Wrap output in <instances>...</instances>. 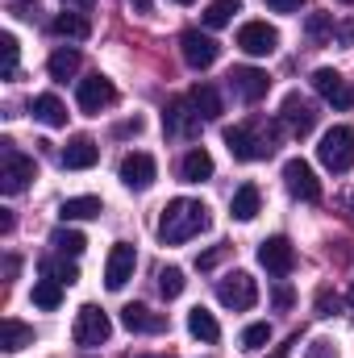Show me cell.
<instances>
[{
	"label": "cell",
	"mask_w": 354,
	"mask_h": 358,
	"mask_svg": "<svg viewBox=\"0 0 354 358\" xmlns=\"http://www.w3.org/2000/svg\"><path fill=\"white\" fill-rule=\"evenodd\" d=\"M313 92L325 96V100H330L334 108H342V113L354 108V84L351 80H342L334 67H317V71H313Z\"/></svg>",
	"instance_id": "ba28073f"
},
{
	"label": "cell",
	"mask_w": 354,
	"mask_h": 358,
	"mask_svg": "<svg viewBox=\"0 0 354 358\" xmlns=\"http://www.w3.org/2000/svg\"><path fill=\"white\" fill-rule=\"evenodd\" d=\"M29 113L42 121V125H50V129H59V125H67V108H63V100L59 96H34V104H29Z\"/></svg>",
	"instance_id": "7402d4cb"
},
{
	"label": "cell",
	"mask_w": 354,
	"mask_h": 358,
	"mask_svg": "<svg viewBox=\"0 0 354 358\" xmlns=\"http://www.w3.org/2000/svg\"><path fill=\"white\" fill-rule=\"evenodd\" d=\"M229 84H234V92H238L246 104H259L267 92H271V76H267V71H259V67H234Z\"/></svg>",
	"instance_id": "e0dca14e"
},
{
	"label": "cell",
	"mask_w": 354,
	"mask_h": 358,
	"mask_svg": "<svg viewBox=\"0 0 354 358\" xmlns=\"http://www.w3.org/2000/svg\"><path fill=\"white\" fill-rule=\"evenodd\" d=\"M159 176V163L146 155V150H134V155H125L121 159V183L129 187V192H146L150 183Z\"/></svg>",
	"instance_id": "9a60e30c"
},
{
	"label": "cell",
	"mask_w": 354,
	"mask_h": 358,
	"mask_svg": "<svg viewBox=\"0 0 354 358\" xmlns=\"http://www.w3.org/2000/svg\"><path fill=\"white\" fill-rule=\"evenodd\" d=\"M304 34H309L313 42H325V38H330V34H338V29H334V17H325V13H313V17L304 21Z\"/></svg>",
	"instance_id": "e575fe53"
},
{
	"label": "cell",
	"mask_w": 354,
	"mask_h": 358,
	"mask_svg": "<svg viewBox=\"0 0 354 358\" xmlns=\"http://www.w3.org/2000/svg\"><path fill=\"white\" fill-rule=\"evenodd\" d=\"M34 304L46 308V313H55V308L63 304V283H59V279H38V283H34Z\"/></svg>",
	"instance_id": "f546056e"
},
{
	"label": "cell",
	"mask_w": 354,
	"mask_h": 358,
	"mask_svg": "<svg viewBox=\"0 0 354 358\" xmlns=\"http://www.w3.org/2000/svg\"><path fill=\"white\" fill-rule=\"evenodd\" d=\"M0 50H4V80H17V55H21L17 38L4 34V38H0Z\"/></svg>",
	"instance_id": "d590c367"
},
{
	"label": "cell",
	"mask_w": 354,
	"mask_h": 358,
	"mask_svg": "<svg viewBox=\"0 0 354 358\" xmlns=\"http://www.w3.org/2000/svg\"><path fill=\"white\" fill-rule=\"evenodd\" d=\"M208 176H213V155H208L204 146H192V150L183 155V163H179V179H183V183H204Z\"/></svg>",
	"instance_id": "ffe728a7"
},
{
	"label": "cell",
	"mask_w": 354,
	"mask_h": 358,
	"mask_svg": "<svg viewBox=\"0 0 354 358\" xmlns=\"http://www.w3.org/2000/svg\"><path fill=\"white\" fill-rule=\"evenodd\" d=\"M176 4H192V0H176Z\"/></svg>",
	"instance_id": "bcb514c9"
},
{
	"label": "cell",
	"mask_w": 354,
	"mask_h": 358,
	"mask_svg": "<svg viewBox=\"0 0 354 358\" xmlns=\"http://www.w3.org/2000/svg\"><path fill=\"white\" fill-rule=\"evenodd\" d=\"M225 259V246H213V250H204V255H196V267L200 271H208V267H217Z\"/></svg>",
	"instance_id": "f35d334b"
},
{
	"label": "cell",
	"mask_w": 354,
	"mask_h": 358,
	"mask_svg": "<svg viewBox=\"0 0 354 358\" xmlns=\"http://www.w3.org/2000/svg\"><path fill=\"white\" fill-rule=\"evenodd\" d=\"M267 342H271V325H267V321H255V325L242 329V350L259 355V350H267Z\"/></svg>",
	"instance_id": "1f68e13d"
},
{
	"label": "cell",
	"mask_w": 354,
	"mask_h": 358,
	"mask_svg": "<svg viewBox=\"0 0 354 358\" xmlns=\"http://www.w3.org/2000/svg\"><path fill=\"white\" fill-rule=\"evenodd\" d=\"M71 338H76V346H84V350L104 346V342L113 338V321H108V313L96 308V304H84V308L76 313V329H71Z\"/></svg>",
	"instance_id": "5b68a950"
},
{
	"label": "cell",
	"mask_w": 354,
	"mask_h": 358,
	"mask_svg": "<svg viewBox=\"0 0 354 358\" xmlns=\"http://www.w3.org/2000/svg\"><path fill=\"white\" fill-rule=\"evenodd\" d=\"M292 300H296V296H292V287H288V283H279V287H275V308H292Z\"/></svg>",
	"instance_id": "60d3db41"
},
{
	"label": "cell",
	"mask_w": 354,
	"mask_h": 358,
	"mask_svg": "<svg viewBox=\"0 0 354 358\" xmlns=\"http://www.w3.org/2000/svg\"><path fill=\"white\" fill-rule=\"evenodd\" d=\"M217 300L234 313H246L259 304V283L250 279V271H229L225 279H217Z\"/></svg>",
	"instance_id": "8992f818"
},
{
	"label": "cell",
	"mask_w": 354,
	"mask_h": 358,
	"mask_svg": "<svg viewBox=\"0 0 354 358\" xmlns=\"http://www.w3.org/2000/svg\"><path fill=\"white\" fill-rule=\"evenodd\" d=\"M267 4H271L275 13H300V4H304V0H267Z\"/></svg>",
	"instance_id": "b9f144b4"
},
{
	"label": "cell",
	"mask_w": 354,
	"mask_h": 358,
	"mask_svg": "<svg viewBox=\"0 0 354 358\" xmlns=\"http://www.w3.org/2000/svg\"><path fill=\"white\" fill-rule=\"evenodd\" d=\"M179 55H183V63H187L192 71H208V67L217 63L221 46H217V38H208V34H200V29H187V34L179 38Z\"/></svg>",
	"instance_id": "52a82bcc"
},
{
	"label": "cell",
	"mask_w": 354,
	"mask_h": 358,
	"mask_svg": "<svg viewBox=\"0 0 354 358\" xmlns=\"http://www.w3.org/2000/svg\"><path fill=\"white\" fill-rule=\"evenodd\" d=\"M317 159H321L325 171L346 176V171L354 167V129L351 125H334V129H325V134H321V146H317Z\"/></svg>",
	"instance_id": "3957f363"
},
{
	"label": "cell",
	"mask_w": 354,
	"mask_h": 358,
	"mask_svg": "<svg viewBox=\"0 0 354 358\" xmlns=\"http://www.w3.org/2000/svg\"><path fill=\"white\" fill-rule=\"evenodd\" d=\"M46 71H50V80H71L76 71H80V50H55L50 55V63H46Z\"/></svg>",
	"instance_id": "f1b7e54d"
},
{
	"label": "cell",
	"mask_w": 354,
	"mask_h": 358,
	"mask_svg": "<svg viewBox=\"0 0 354 358\" xmlns=\"http://www.w3.org/2000/svg\"><path fill=\"white\" fill-rule=\"evenodd\" d=\"M279 121H283L296 138H304V134H313V125H317V108H313V100H304L300 92H288V96H283V108H279Z\"/></svg>",
	"instance_id": "7c38bea8"
},
{
	"label": "cell",
	"mask_w": 354,
	"mask_h": 358,
	"mask_svg": "<svg viewBox=\"0 0 354 358\" xmlns=\"http://www.w3.org/2000/svg\"><path fill=\"white\" fill-rule=\"evenodd\" d=\"M76 100H80V108H84L88 117H100L104 108H113L117 88H113V80H104V76H88V80H80Z\"/></svg>",
	"instance_id": "4fadbf2b"
},
{
	"label": "cell",
	"mask_w": 354,
	"mask_h": 358,
	"mask_svg": "<svg viewBox=\"0 0 354 358\" xmlns=\"http://www.w3.org/2000/svg\"><path fill=\"white\" fill-rule=\"evenodd\" d=\"M351 204H354V196H351Z\"/></svg>",
	"instance_id": "681fc988"
},
{
	"label": "cell",
	"mask_w": 354,
	"mask_h": 358,
	"mask_svg": "<svg viewBox=\"0 0 354 358\" xmlns=\"http://www.w3.org/2000/svg\"><path fill=\"white\" fill-rule=\"evenodd\" d=\"M13 229V217H8V208H0V234H8Z\"/></svg>",
	"instance_id": "7bdbcfd3"
},
{
	"label": "cell",
	"mask_w": 354,
	"mask_h": 358,
	"mask_svg": "<svg viewBox=\"0 0 354 358\" xmlns=\"http://www.w3.org/2000/svg\"><path fill=\"white\" fill-rule=\"evenodd\" d=\"M238 46H242L250 59H267V55H275V46H279V29L267 25V21H246V25L238 29Z\"/></svg>",
	"instance_id": "8fae6325"
},
{
	"label": "cell",
	"mask_w": 354,
	"mask_h": 358,
	"mask_svg": "<svg viewBox=\"0 0 354 358\" xmlns=\"http://www.w3.org/2000/svg\"><path fill=\"white\" fill-rule=\"evenodd\" d=\"M0 146H4L0 150V192L4 196H17V192L29 187V179L38 176V163L25 159L21 150H13V142H0Z\"/></svg>",
	"instance_id": "277c9868"
},
{
	"label": "cell",
	"mask_w": 354,
	"mask_h": 358,
	"mask_svg": "<svg viewBox=\"0 0 354 358\" xmlns=\"http://www.w3.org/2000/svg\"><path fill=\"white\" fill-rule=\"evenodd\" d=\"M283 183H288V192H292L296 200H304V204H317V200H321V183H317L313 167H309L304 159H288V163H283Z\"/></svg>",
	"instance_id": "30bf717a"
},
{
	"label": "cell",
	"mask_w": 354,
	"mask_h": 358,
	"mask_svg": "<svg viewBox=\"0 0 354 358\" xmlns=\"http://www.w3.org/2000/svg\"><path fill=\"white\" fill-rule=\"evenodd\" d=\"M259 208H263V196H259V187H255V183H242V187L234 192V200H229L234 221H255V217H259Z\"/></svg>",
	"instance_id": "44dd1931"
},
{
	"label": "cell",
	"mask_w": 354,
	"mask_h": 358,
	"mask_svg": "<svg viewBox=\"0 0 354 358\" xmlns=\"http://www.w3.org/2000/svg\"><path fill=\"white\" fill-rule=\"evenodd\" d=\"M351 304H354V287H351Z\"/></svg>",
	"instance_id": "7dc6e473"
},
{
	"label": "cell",
	"mask_w": 354,
	"mask_h": 358,
	"mask_svg": "<svg viewBox=\"0 0 354 358\" xmlns=\"http://www.w3.org/2000/svg\"><path fill=\"white\" fill-rule=\"evenodd\" d=\"M259 263L267 267V275H292V267H296V246L283 234H275V238L259 242Z\"/></svg>",
	"instance_id": "5bb4252c"
},
{
	"label": "cell",
	"mask_w": 354,
	"mask_h": 358,
	"mask_svg": "<svg viewBox=\"0 0 354 358\" xmlns=\"http://www.w3.org/2000/svg\"><path fill=\"white\" fill-rule=\"evenodd\" d=\"M342 4H354V0H342Z\"/></svg>",
	"instance_id": "c3c4849f"
},
{
	"label": "cell",
	"mask_w": 354,
	"mask_h": 358,
	"mask_svg": "<svg viewBox=\"0 0 354 358\" xmlns=\"http://www.w3.org/2000/svg\"><path fill=\"white\" fill-rule=\"evenodd\" d=\"M134 267H138V250L129 242H117L108 250V263H104V287L108 292H121L129 279H134Z\"/></svg>",
	"instance_id": "9c48e42d"
},
{
	"label": "cell",
	"mask_w": 354,
	"mask_h": 358,
	"mask_svg": "<svg viewBox=\"0 0 354 358\" xmlns=\"http://www.w3.org/2000/svg\"><path fill=\"white\" fill-rule=\"evenodd\" d=\"M96 159H100V146L92 142L88 134L71 138V142L63 146V155H59V163H63L67 171H88V167H96Z\"/></svg>",
	"instance_id": "ac0fdd59"
},
{
	"label": "cell",
	"mask_w": 354,
	"mask_h": 358,
	"mask_svg": "<svg viewBox=\"0 0 354 358\" xmlns=\"http://www.w3.org/2000/svg\"><path fill=\"white\" fill-rule=\"evenodd\" d=\"M8 13H13V17H21V21H34V17H38V4H34V0H13V4H8Z\"/></svg>",
	"instance_id": "74e56055"
},
{
	"label": "cell",
	"mask_w": 354,
	"mask_h": 358,
	"mask_svg": "<svg viewBox=\"0 0 354 358\" xmlns=\"http://www.w3.org/2000/svg\"><path fill=\"white\" fill-rule=\"evenodd\" d=\"M187 334L200 338V342H217V338H221V325H217V317H213L208 308L196 304V308L187 313Z\"/></svg>",
	"instance_id": "484cf974"
},
{
	"label": "cell",
	"mask_w": 354,
	"mask_h": 358,
	"mask_svg": "<svg viewBox=\"0 0 354 358\" xmlns=\"http://www.w3.org/2000/svg\"><path fill=\"white\" fill-rule=\"evenodd\" d=\"M129 4H134V8H138V13H142V17H146V13H150V0H129Z\"/></svg>",
	"instance_id": "ee69618b"
},
{
	"label": "cell",
	"mask_w": 354,
	"mask_h": 358,
	"mask_svg": "<svg viewBox=\"0 0 354 358\" xmlns=\"http://www.w3.org/2000/svg\"><path fill=\"white\" fill-rule=\"evenodd\" d=\"M0 346H4V355H17V350L34 346V329L21 325L17 317H4V325H0Z\"/></svg>",
	"instance_id": "603a6c76"
},
{
	"label": "cell",
	"mask_w": 354,
	"mask_h": 358,
	"mask_svg": "<svg viewBox=\"0 0 354 358\" xmlns=\"http://www.w3.org/2000/svg\"><path fill=\"white\" fill-rule=\"evenodd\" d=\"M204 229H208V204L187 200V196L171 200L163 208V217H159V242L163 246H183V242H192Z\"/></svg>",
	"instance_id": "6da1fadb"
},
{
	"label": "cell",
	"mask_w": 354,
	"mask_h": 358,
	"mask_svg": "<svg viewBox=\"0 0 354 358\" xmlns=\"http://www.w3.org/2000/svg\"><path fill=\"white\" fill-rule=\"evenodd\" d=\"M121 325L129 334H163L167 329V317L163 313H150L146 304H125L121 308Z\"/></svg>",
	"instance_id": "d6986e66"
},
{
	"label": "cell",
	"mask_w": 354,
	"mask_h": 358,
	"mask_svg": "<svg viewBox=\"0 0 354 358\" xmlns=\"http://www.w3.org/2000/svg\"><path fill=\"white\" fill-rule=\"evenodd\" d=\"M225 146L234 159L242 163H259L271 159L275 146H279V125H263V121H250V125H229L225 129Z\"/></svg>",
	"instance_id": "7a4b0ae2"
},
{
	"label": "cell",
	"mask_w": 354,
	"mask_h": 358,
	"mask_svg": "<svg viewBox=\"0 0 354 358\" xmlns=\"http://www.w3.org/2000/svg\"><path fill=\"white\" fill-rule=\"evenodd\" d=\"M100 213H104L100 196H71V200L59 204V217L63 221H88V217H100Z\"/></svg>",
	"instance_id": "cb8c5ba5"
},
{
	"label": "cell",
	"mask_w": 354,
	"mask_h": 358,
	"mask_svg": "<svg viewBox=\"0 0 354 358\" xmlns=\"http://www.w3.org/2000/svg\"><path fill=\"white\" fill-rule=\"evenodd\" d=\"M304 358H338V350H334L330 342H309V350H304Z\"/></svg>",
	"instance_id": "ab89813d"
},
{
	"label": "cell",
	"mask_w": 354,
	"mask_h": 358,
	"mask_svg": "<svg viewBox=\"0 0 354 358\" xmlns=\"http://www.w3.org/2000/svg\"><path fill=\"white\" fill-rule=\"evenodd\" d=\"M63 4H76V8H88V4H96V0H63Z\"/></svg>",
	"instance_id": "f6af8a7d"
},
{
	"label": "cell",
	"mask_w": 354,
	"mask_h": 358,
	"mask_svg": "<svg viewBox=\"0 0 354 358\" xmlns=\"http://www.w3.org/2000/svg\"><path fill=\"white\" fill-rule=\"evenodd\" d=\"M200 121H204V117L192 108V100H171V104L163 108V129H167L171 138H196Z\"/></svg>",
	"instance_id": "2e32d148"
},
{
	"label": "cell",
	"mask_w": 354,
	"mask_h": 358,
	"mask_svg": "<svg viewBox=\"0 0 354 358\" xmlns=\"http://www.w3.org/2000/svg\"><path fill=\"white\" fill-rule=\"evenodd\" d=\"M234 13H242V0H213V4L204 8V25H208V29H221V25L234 21Z\"/></svg>",
	"instance_id": "4dcf8cb0"
},
{
	"label": "cell",
	"mask_w": 354,
	"mask_h": 358,
	"mask_svg": "<svg viewBox=\"0 0 354 358\" xmlns=\"http://www.w3.org/2000/svg\"><path fill=\"white\" fill-rule=\"evenodd\" d=\"M183 287H187V279H183V271H179V267H163V271H159V292H163L167 300L183 296Z\"/></svg>",
	"instance_id": "836d02e7"
},
{
	"label": "cell",
	"mask_w": 354,
	"mask_h": 358,
	"mask_svg": "<svg viewBox=\"0 0 354 358\" xmlns=\"http://www.w3.org/2000/svg\"><path fill=\"white\" fill-rule=\"evenodd\" d=\"M50 34H59V38H76V42H84L92 34V21L88 17H80V13H59L55 21H50Z\"/></svg>",
	"instance_id": "4316f807"
},
{
	"label": "cell",
	"mask_w": 354,
	"mask_h": 358,
	"mask_svg": "<svg viewBox=\"0 0 354 358\" xmlns=\"http://www.w3.org/2000/svg\"><path fill=\"white\" fill-rule=\"evenodd\" d=\"M187 100H192V108H196L204 121H217V117H221V92L213 88V84H196V88L187 92Z\"/></svg>",
	"instance_id": "d4e9b609"
},
{
	"label": "cell",
	"mask_w": 354,
	"mask_h": 358,
	"mask_svg": "<svg viewBox=\"0 0 354 358\" xmlns=\"http://www.w3.org/2000/svg\"><path fill=\"white\" fill-rule=\"evenodd\" d=\"M338 304H342V300H338V292H330V287H321V292H317V317H334V313H338Z\"/></svg>",
	"instance_id": "8d00e7d4"
},
{
	"label": "cell",
	"mask_w": 354,
	"mask_h": 358,
	"mask_svg": "<svg viewBox=\"0 0 354 358\" xmlns=\"http://www.w3.org/2000/svg\"><path fill=\"white\" fill-rule=\"evenodd\" d=\"M42 275H46V279H59V283H67V287L80 279L76 263H67V259H42Z\"/></svg>",
	"instance_id": "d6a6232c"
},
{
	"label": "cell",
	"mask_w": 354,
	"mask_h": 358,
	"mask_svg": "<svg viewBox=\"0 0 354 358\" xmlns=\"http://www.w3.org/2000/svg\"><path fill=\"white\" fill-rule=\"evenodd\" d=\"M50 246H55V250H59L63 259H67V255L76 259V255H84V246H88V238H84L80 229H67V225H59V229L50 234Z\"/></svg>",
	"instance_id": "83f0119b"
}]
</instances>
